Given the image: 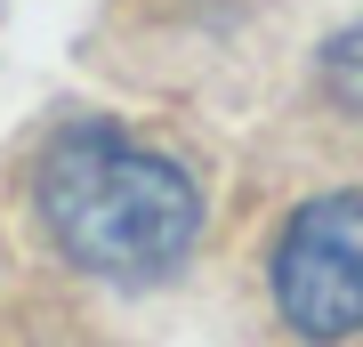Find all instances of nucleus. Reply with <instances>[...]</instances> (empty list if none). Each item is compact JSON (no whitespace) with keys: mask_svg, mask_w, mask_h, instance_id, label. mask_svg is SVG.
Returning a JSON list of instances; mask_svg holds the SVG:
<instances>
[{"mask_svg":"<svg viewBox=\"0 0 363 347\" xmlns=\"http://www.w3.org/2000/svg\"><path fill=\"white\" fill-rule=\"evenodd\" d=\"M33 194H40V226L57 234V250L89 275H113V283L169 275L202 234V186L169 154L121 138L105 121L57 129Z\"/></svg>","mask_w":363,"mask_h":347,"instance_id":"1","label":"nucleus"},{"mask_svg":"<svg viewBox=\"0 0 363 347\" xmlns=\"http://www.w3.org/2000/svg\"><path fill=\"white\" fill-rule=\"evenodd\" d=\"M274 307L298 339L363 331V194H315L274 243Z\"/></svg>","mask_w":363,"mask_h":347,"instance_id":"2","label":"nucleus"},{"mask_svg":"<svg viewBox=\"0 0 363 347\" xmlns=\"http://www.w3.org/2000/svg\"><path fill=\"white\" fill-rule=\"evenodd\" d=\"M323 81H331V97L347 105V114H363V33H347V40L323 57Z\"/></svg>","mask_w":363,"mask_h":347,"instance_id":"3","label":"nucleus"}]
</instances>
